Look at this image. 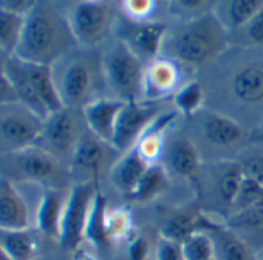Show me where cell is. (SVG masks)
Wrapping results in <instances>:
<instances>
[{"mask_svg": "<svg viewBox=\"0 0 263 260\" xmlns=\"http://www.w3.org/2000/svg\"><path fill=\"white\" fill-rule=\"evenodd\" d=\"M0 248L11 260H34L41 248V232L36 228L0 229Z\"/></svg>", "mask_w": 263, "mask_h": 260, "instance_id": "25", "label": "cell"}, {"mask_svg": "<svg viewBox=\"0 0 263 260\" xmlns=\"http://www.w3.org/2000/svg\"><path fill=\"white\" fill-rule=\"evenodd\" d=\"M51 73L64 107L82 110L96 99V70L87 56L73 50L51 67Z\"/></svg>", "mask_w": 263, "mask_h": 260, "instance_id": "5", "label": "cell"}, {"mask_svg": "<svg viewBox=\"0 0 263 260\" xmlns=\"http://www.w3.org/2000/svg\"><path fill=\"white\" fill-rule=\"evenodd\" d=\"M124 102L113 98H96L82 108V116L88 132L98 140L111 146L115 124Z\"/></svg>", "mask_w": 263, "mask_h": 260, "instance_id": "16", "label": "cell"}, {"mask_svg": "<svg viewBox=\"0 0 263 260\" xmlns=\"http://www.w3.org/2000/svg\"><path fill=\"white\" fill-rule=\"evenodd\" d=\"M261 8V0H223L214 4L212 14L229 33L241 30Z\"/></svg>", "mask_w": 263, "mask_h": 260, "instance_id": "24", "label": "cell"}, {"mask_svg": "<svg viewBox=\"0 0 263 260\" xmlns=\"http://www.w3.org/2000/svg\"><path fill=\"white\" fill-rule=\"evenodd\" d=\"M174 107L177 113L194 116L197 115L204 102V91L200 82L197 81H187L184 82L172 96Z\"/></svg>", "mask_w": 263, "mask_h": 260, "instance_id": "31", "label": "cell"}, {"mask_svg": "<svg viewBox=\"0 0 263 260\" xmlns=\"http://www.w3.org/2000/svg\"><path fill=\"white\" fill-rule=\"evenodd\" d=\"M181 70L177 61L171 58H157L144 68L143 98L146 102H157L167 96H174L181 87Z\"/></svg>", "mask_w": 263, "mask_h": 260, "instance_id": "12", "label": "cell"}, {"mask_svg": "<svg viewBox=\"0 0 263 260\" xmlns=\"http://www.w3.org/2000/svg\"><path fill=\"white\" fill-rule=\"evenodd\" d=\"M107 209H108L107 208V198L98 189L95 200H93V205H91L88 221L85 226V238L98 248H108L110 246V240H108L107 232H105V212H107Z\"/></svg>", "mask_w": 263, "mask_h": 260, "instance_id": "29", "label": "cell"}, {"mask_svg": "<svg viewBox=\"0 0 263 260\" xmlns=\"http://www.w3.org/2000/svg\"><path fill=\"white\" fill-rule=\"evenodd\" d=\"M79 260H96V258L91 257V255H88V254H85V252H81L79 254Z\"/></svg>", "mask_w": 263, "mask_h": 260, "instance_id": "44", "label": "cell"}, {"mask_svg": "<svg viewBox=\"0 0 263 260\" xmlns=\"http://www.w3.org/2000/svg\"><path fill=\"white\" fill-rule=\"evenodd\" d=\"M201 130L208 143L217 147H232L240 144L245 138V132L240 124L214 112L204 113L201 118Z\"/></svg>", "mask_w": 263, "mask_h": 260, "instance_id": "23", "label": "cell"}, {"mask_svg": "<svg viewBox=\"0 0 263 260\" xmlns=\"http://www.w3.org/2000/svg\"><path fill=\"white\" fill-rule=\"evenodd\" d=\"M245 175L240 169V166L234 161H221L212 168V172L206 175V184L203 186L206 189L208 197L217 205L226 215V218L231 214L234 200L237 197V192L241 186ZM224 218V220H226Z\"/></svg>", "mask_w": 263, "mask_h": 260, "instance_id": "13", "label": "cell"}, {"mask_svg": "<svg viewBox=\"0 0 263 260\" xmlns=\"http://www.w3.org/2000/svg\"><path fill=\"white\" fill-rule=\"evenodd\" d=\"M105 232L107 237L111 242L122 240V238H132L134 232V217L128 208L118 206L107 209L105 212Z\"/></svg>", "mask_w": 263, "mask_h": 260, "instance_id": "32", "label": "cell"}, {"mask_svg": "<svg viewBox=\"0 0 263 260\" xmlns=\"http://www.w3.org/2000/svg\"><path fill=\"white\" fill-rule=\"evenodd\" d=\"M5 61L7 58L0 56V104H5V102H17L14 91L8 82L7 73H5Z\"/></svg>", "mask_w": 263, "mask_h": 260, "instance_id": "42", "label": "cell"}, {"mask_svg": "<svg viewBox=\"0 0 263 260\" xmlns=\"http://www.w3.org/2000/svg\"><path fill=\"white\" fill-rule=\"evenodd\" d=\"M98 184L93 183H74L65 201L59 242L65 249H78L81 242L85 238V226L91 211Z\"/></svg>", "mask_w": 263, "mask_h": 260, "instance_id": "9", "label": "cell"}, {"mask_svg": "<svg viewBox=\"0 0 263 260\" xmlns=\"http://www.w3.org/2000/svg\"><path fill=\"white\" fill-rule=\"evenodd\" d=\"M215 2H208V0H174L167 2V13L175 17L180 24L191 22L209 14L214 8Z\"/></svg>", "mask_w": 263, "mask_h": 260, "instance_id": "33", "label": "cell"}, {"mask_svg": "<svg viewBox=\"0 0 263 260\" xmlns=\"http://www.w3.org/2000/svg\"><path fill=\"white\" fill-rule=\"evenodd\" d=\"M82 125H85L82 110L64 107L44 119L41 135L34 146L68 166L74 149L87 134Z\"/></svg>", "mask_w": 263, "mask_h": 260, "instance_id": "6", "label": "cell"}, {"mask_svg": "<svg viewBox=\"0 0 263 260\" xmlns=\"http://www.w3.org/2000/svg\"><path fill=\"white\" fill-rule=\"evenodd\" d=\"M65 17L76 44L84 48L99 45L107 38L111 25L108 4L99 0H79L68 4Z\"/></svg>", "mask_w": 263, "mask_h": 260, "instance_id": "8", "label": "cell"}, {"mask_svg": "<svg viewBox=\"0 0 263 260\" xmlns=\"http://www.w3.org/2000/svg\"><path fill=\"white\" fill-rule=\"evenodd\" d=\"M149 242L143 235H134L128 240V258L130 260H147L149 257Z\"/></svg>", "mask_w": 263, "mask_h": 260, "instance_id": "41", "label": "cell"}, {"mask_svg": "<svg viewBox=\"0 0 263 260\" xmlns=\"http://www.w3.org/2000/svg\"><path fill=\"white\" fill-rule=\"evenodd\" d=\"M231 93L241 104H263V62H249L237 68L231 78Z\"/></svg>", "mask_w": 263, "mask_h": 260, "instance_id": "22", "label": "cell"}, {"mask_svg": "<svg viewBox=\"0 0 263 260\" xmlns=\"http://www.w3.org/2000/svg\"><path fill=\"white\" fill-rule=\"evenodd\" d=\"M149 164L140 157V154L134 147L122 154V157L113 164L110 172L111 181L116 186V189H119L124 195L128 197L132 191L137 188L138 181L141 180Z\"/></svg>", "mask_w": 263, "mask_h": 260, "instance_id": "26", "label": "cell"}, {"mask_svg": "<svg viewBox=\"0 0 263 260\" xmlns=\"http://www.w3.org/2000/svg\"><path fill=\"white\" fill-rule=\"evenodd\" d=\"M163 160L172 174L186 180H194L201 169V157L197 147L184 137L167 141Z\"/></svg>", "mask_w": 263, "mask_h": 260, "instance_id": "21", "label": "cell"}, {"mask_svg": "<svg viewBox=\"0 0 263 260\" xmlns=\"http://www.w3.org/2000/svg\"><path fill=\"white\" fill-rule=\"evenodd\" d=\"M169 178L167 171L161 164L149 166L141 180L138 181L137 188L132 191L128 198L137 200V201H147L152 198H157L160 194H163L167 189Z\"/></svg>", "mask_w": 263, "mask_h": 260, "instance_id": "28", "label": "cell"}, {"mask_svg": "<svg viewBox=\"0 0 263 260\" xmlns=\"http://www.w3.org/2000/svg\"><path fill=\"white\" fill-rule=\"evenodd\" d=\"M76 47L65 11L59 10L54 2L37 0L25 17L22 38L14 56L28 64L53 67Z\"/></svg>", "mask_w": 263, "mask_h": 260, "instance_id": "1", "label": "cell"}, {"mask_svg": "<svg viewBox=\"0 0 263 260\" xmlns=\"http://www.w3.org/2000/svg\"><path fill=\"white\" fill-rule=\"evenodd\" d=\"M110 151L115 149L98 140L87 128V134L79 141L68 164L71 178L76 180V183L98 184V180L110 160Z\"/></svg>", "mask_w": 263, "mask_h": 260, "instance_id": "11", "label": "cell"}, {"mask_svg": "<svg viewBox=\"0 0 263 260\" xmlns=\"http://www.w3.org/2000/svg\"><path fill=\"white\" fill-rule=\"evenodd\" d=\"M25 19L0 10V56L11 58L19 47Z\"/></svg>", "mask_w": 263, "mask_h": 260, "instance_id": "30", "label": "cell"}, {"mask_svg": "<svg viewBox=\"0 0 263 260\" xmlns=\"http://www.w3.org/2000/svg\"><path fill=\"white\" fill-rule=\"evenodd\" d=\"M238 33H241L248 42L263 47V8L241 30H238Z\"/></svg>", "mask_w": 263, "mask_h": 260, "instance_id": "38", "label": "cell"}, {"mask_svg": "<svg viewBox=\"0 0 263 260\" xmlns=\"http://www.w3.org/2000/svg\"><path fill=\"white\" fill-rule=\"evenodd\" d=\"M167 33H169L167 25L157 21L137 24L134 31L130 33V38L122 42L127 44V47L143 62L149 64L157 58H160V53L164 48Z\"/></svg>", "mask_w": 263, "mask_h": 260, "instance_id": "20", "label": "cell"}, {"mask_svg": "<svg viewBox=\"0 0 263 260\" xmlns=\"http://www.w3.org/2000/svg\"><path fill=\"white\" fill-rule=\"evenodd\" d=\"M0 175L14 184L62 191H68V184L73 180L65 163L37 146L0 157Z\"/></svg>", "mask_w": 263, "mask_h": 260, "instance_id": "3", "label": "cell"}, {"mask_svg": "<svg viewBox=\"0 0 263 260\" xmlns=\"http://www.w3.org/2000/svg\"><path fill=\"white\" fill-rule=\"evenodd\" d=\"M70 191V189H68ZM68 191L62 189H42L39 194V201L34 209L36 229L51 238L59 240L61 235V220L68 197Z\"/></svg>", "mask_w": 263, "mask_h": 260, "instance_id": "18", "label": "cell"}, {"mask_svg": "<svg viewBox=\"0 0 263 260\" xmlns=\"http://www.w3.org/2000/svg\"><path fill=\"white\" fill-rule=\"evenodd\" d=\"M5 73H7L8 82H10V85H11V88L14 91V96H16L17 102L25 105L28 110H31L41 119L48 118L50 113L45 108V105L42 104V101L39 99V96L36 93V88L33 85L30 70H28V64L21 61L16 56L7 58V61H5Z\"/></svg>", "mask_w": 263, "mask_h": 260, "instance_id": "17", "label": "cell"}, {"mask_svg": "<svg viewBox=\"0 0 263 260\" xmlns=\"http://www.w3.org/2000/svg\"><path fill=\"white\" fill-rule=\"evenodd\" d=\"M201 215L203 212L194 211L191 208L175 209L164 218L161 225V237L181 245L191 234L200 229Z\"/></svg>", "mask_w": 263, "mask_h": 260, "instance_id": "27", "label": "cell"}, {"mask_svg": "<svg viewBox=\"0 0 263 260\" xmlns=\"http://www.w3.org/2000/svg\"><path fill=\"white\" fill-rule=\"evenodd\" d=\"M177 112H166L160 113L152 124L146 128V132L140 137L135 149L140 154V157L149 164H160L163 160L166 146H167V134L172 124L175 122Z\"/></svg>", "mask_w": 263, "mask_h": 260, "instance_id": "19", "label": "cell"}, {"mask_svg": "<svg viewBox=\"0 0 263 260\" xmlns=\"http://www.w3.org/2000/svg\"><path fill=\"white\" fill-rule=\"evenodd\" d=\"M255 260H263V248L255 251Z\"/></svg>", "mask_w": 263, "mask_h": 260, "instance_id": "45", "label": "cell"}, {"mask_svg": "<svg viewBox=\"0 0 263 260\" xmlns=\"http://www.w3.org/2000/svg\"><path fill=\"white\" fill-rule=\"evenodd\" d=\"M0 260H11V258L5 254V251H4L2 248H0Z\"/></svg>", "mask_w": 263, "mask_h": 260, "instance_id": "46", "label": "cell"}, {"mask_svg": "<svg viewBox=\"0 0 263 260\" xmlns=\"http://www.w3.org/2000/svg\"><path fill=\"white\" fill-rule=\"evenodd\" d=\"M31 211L25 195L13 181L0 175V229H27L31 226Z\"/></svg>", "mask_w": 263, "mask_h": 260, "instance_id": "15", "label": "cell"}, {"mask_svg": "<svg viewBox=\"0 0 263 260\" xmlns=\"http://www.w3.org/2000/svg\"><path fill=\"white\" fill-rule=\"evenodd\" d=\"M228 44V33L212 11L200 19L180 24L166 38L171 59L184 65H203L215 59Z\"/></svg>", "mask_w": 263, "mask_h": 260, "instance_id": "2", "label": "cell"}, {"mask_svg": "<svg viewBox=\"0 0 263 260\" xmlns=\"http://www.w3.org/2000/svg\"><path fill=\"white\" fill-rule=\"evenodd\" d=\"M36 2L37 0H0V10L25 19L34 8Z\"/></svg>", "mask_w": 263, "mask_h": 260, "instance_id": "40", "label": "cell"}, {"mask_svg": "<svg viewBox=\"0 0 263 260\" xmlns=\"http://www.w3.org/2000/svg\"><path fill=\"white\" fill-rule=\"evenodd\" d=\"M263 201V186H260L258 183L249 180V178H243L241 181V186L237 192V197L234 200V205H232V209H231V214H237V212H241L245 209H249L258 203Z\"/></svg>", "mask_w": 263, "mask_h": 260, "instance_id": "37", "label": "cell"}, {"mask_svg": "<svg viewBox=\"0 0 263 260\" xmlns=\"http://www.w3.org/2000/svg\"><path fill=\"white\" fill-rule=\"evenodd\" d=\"M198 231L208 232L212 238L215 260H255V251L229 229L223 220L203 214Z\"/></svg>", "mask_w": 263, "mask_h": 260, "instance_id": "14", "label": "cell"}, {"mask_svg": "<svg viewBox=\"0 0 263 260\" xmlns=\"http://www.w3.org/2000/svg\"><path fill=\"white\" fill-rule=\"evenodd\" d=\"M144 68V62L124 42H116L108 48L101 62L104 81L113 99L121 102H137L143 98Z\"/></svg>", "mask_w": 263, "mask_h": 260, "instance_id": "4", "label": "cell"}, {"mask_svg": "<svg viewBox=\"0 0 263 260\" xmlns=\"http://www.w3.org/2000/svg\"><path fill=\"white\" fill-rule=\"evenodd\" d=\"M44 119L21 102L0 104V157L33 147Z\"/></svg>", "mask_w": 263, "mask_h": 260, "instance_id": "7", "label": "cell"}, {"mask_svg": "<svg viewBox=\"0 0 263 260\" xmlns=\"http://www.w3.org/2000/svg\"><path fill=\"white\" fill-rule=\"evenodd\" d=\"M158 7L160 2H155V0H125V2H121L124 16L135 24L154 22Z\"/></svg>", "mask_w": 263, "mask_h": 260, "instance_id": "36", "label": "cell"}, {"mask_svg": "<svg viewBox=\"0 0 263 260\" xmlns=\"http://www.w3.org/2000/svg\"><path fill=\"white\" fill-rule=\"evenodd\" d=\"M235 163L240 166L246 178L263 186V146L254 144L246 147L237 155Z\"/></svg>", "mask_w": 263, "mask_h": 260, "instance_id": "34", "label": "cell"}, {"mask_svg": "<svg viewBox=\"0 0 263 260\" xmlns=\"http://www.w3.org/2000/svg\"><path fill=\"white\" fill-rule=\"evenodd\" d=\"M251 140L254 144H260L263 146V121L252 130V134H251Z\"/></svg>", "mask_w": 263, "mask_h": 260, "instance_id": "43", "label": "cell"}, {"mask_svg": "<svg viewBox=\"0 0 263 260\" xmlns=\"http://www.w3.org/2000/svg\"><path fill=\"white\" fill-rule=\"evenodd\" d=\"M160 113L158 105L154 102H124L115 124L111 147L121 154L134 149L140 137Z\"/></svg>", "mask_w": 263, "mask_h": 260, "instance_id": "10", "label": "cell"}, {"mask_svg": "<svg viewBox=\"0 0 263 260\" xmlns=\"http://www.w3.org/2000/svg\"><path fill=\"white\" fill-rule=\"evenodd\" d=\"M181 251L184 260H215L212 238L204 231L191 234L181 243Z\"/></svg>", "mask_w": 263, "mask_h": 260, "instance_id": "35", "label": "cell"}, {"mask_svg": "<svg viewBox=\"0 0 263 260\" xmlns=\"http://www.w3.org/2000/svg\"><path fill=\"white\" fill-rule=\"evenodd\" d=\"M157 260H184L181 245L161 237L157 245Z\"/></svg>", "mask_w": 263, "mask_h": 260, "instance_id": "39", "label": "cell"}]
</instances>
